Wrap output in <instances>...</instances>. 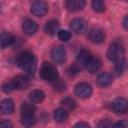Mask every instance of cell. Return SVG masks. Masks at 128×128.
Listing matches in <instances>:
<instances>
[{
  "label": "cell",
  "mask_w": 128,
  "mask_h": 128,
  "mask_svg": "<svg viewBox=\"0 0 128 128\" xmlns=\"http://www.w3.org/2000/svg\"><path fill=\"white\" fill-rule=\"evenodd\" d=\"M38 29V25L35 21L31 20V19H26L24 22H23V25H22V30L23 32L28 35V36H32L36 33Z\"/></svg>",
  "instance_id": "obj_11"
},
{
  "label": "cell",
  "mask_w": 128,
  "mask_h": 128,
  "mask_svg": "<svg viewBox=\"0 0 128 128\" xmlns=\"http://www.w3.org/2000/svg\"><path fill=\"white\" fill-rule=\"evenodd\" d=\"M124 68H125V61H124V59L115 62V67H114V69H115V73H116L117 76H120V75L124 72Z\"/></svg>",
  "instance_id": "obj_28"
},
{
  "label": "cell",
  "mask_w": 128,
  "mask_h": 128,
  "mask_svg": "<svg viewBox=\"0 0 128 128\" xmlns=\"http://www.w3.org/2000/svg\"><path fill=\"white\" fill-rule=\"evenodd\" d=\"M58 29H59V22L56 21V20H50V21H48L45 24V27H44V31L48 35H55L59 31Z\"/></svg>",
  "instance_id": "obj_17"
},
{
  "label": "cell",
  "mask_w": 128,
  "mask_h": 128,
  "mask_svg": "<svg viewBox=\"0 0 128 128\" xmlns=\"http://www.w3.org/2000/svg\"><path fill=\"white\" fill-rule=\"evenodd\" d=\"M85 4H86V2L84 0H68V1H66L65 6H66L67 10L74 12V11L83 9Z\"/></svg>",
  "instance_id": "obj_13"
},
{
  "label": "cell",
  "mask_w": 128,
  "mask_h": 128,
  "mask_svg": "<svg viewBox=\"0 0 128 128\" xmlns=\"http://www.w3.org/2000/svg\"><path fill=\"white\" fill-rule=\"evenodd\" d=\"M112 76L108 72H102L97 77V83L101 87H108L112 84Z\"/></svg>",
  "instance_id": "obj_15"
},
{
  "label": "cell",
  "mask_w": 128,
  "mask_h": 128,
  "mask_svg": "<svg viewBox=\"0 0 128 128\" xmlns=\"http://www.w3.org/2000/svg\"><path fill=\"white\" fill-rule=\"evenodd\" d=\"M52 83H53V88H54L55 91L62 92V91H64L65 88H66V84H65V82H64L62 79H60L59 77H58L56 80H54Z\"/></svg>",
  "instance_id": "obj_25"
},
{
  "label": "cell",
  "mask_w": 128,
  "mask_h": 128,
  "mask_svg": "<svg viewBox=\"0 0 128 128\" xmlns=\"http://www.w3.org/2000/svg\"><path fill=\"white\" fill-rule=\"evenodd\" d=\"M74 92H75V95L78 96L79 98L86 99V98H89L91 96L92 87L87 82H80L75 86Z\"/></svg>",
  "instance_id": "obj_4"
},
{
  "label": "cell",
  "mask_w": 128,
  "mask_h": 128,
  "mask_svg": "<svg viewBox=\"0 0 128 128\" xmlns=\"http://www.w3.org/2000/svg\"><path fill=\"white\" fill-rule=\"evenodd\" d=\"M70 28L76 34H83L87 30V22L82 18H75L70 21Z\"/></svg>",
  "instance_id": "obj_7"
},
{
  "label": "cell",
  "mask_w": 128,
  "mask_h": 128,
  "mask_svg": "<svg viewBox=\"0 0 128 128\" xmlns=\"http://www.w3.org/2000/svg\"><path fill=\"white\" fill-rule=\"evenodd\" d=\"M97 128H112V123L109 119H101L97 124Z\"/></svg>",
  "instance_id": "obj_29"
},
{
  "label": "cell",
  "mask_w": 128,
  "mask_h": 128,
  "mask_svg": "<svg viewBox=\"0 0 128 128\" xmlns=\"http://www.w3.org/2000/svg\"><path fill=\"white\" fill-rule=\"evenodd\" d=\"M35 106L31 103H23L20 107L21 115H35Z\"/></svg>",
  "instance_id": "obj_22"
},
{
  "label": "cell",
  "mask_w": 128,
  "mask_h": 128,
  "mask_svg": "<svg viewBox=\"0 0 128 128\" xmlns=\"http://www.w3.org/2000/svg\"><path fill=\"white\" fill-rule=\"evenodd\" d=\"M14 102L10 98H6L0 102V112L5 115H10L14 112Z\"/></svg>",
  "instance_id": "obj_12"
},
{
  "label": "cell",
  "mask_w": 128,
  "mask_h": 128,
  "mask_svg": "<svg viewBox=\"0 0 128 128\" xmlns=\"http://www.w3.org/2000/svg\"><path fill=\"white\" fill-rule=\"evenodd\" d=\"M16 64L29 75H34L36 71V57L29 51L20 53L16 58Z\"/></svg>",
  "instance_id": "obj_1"
},
{
  "label": "cell",
  "mask_w": 128,
  "mask_h": 128,
  "mask_svg": "<svg viewBox=\"0 0 128 128\" xmlns=\"http://www.w3.org/2000/svg\"><path fill=\"white\" fill-rule=\"evenodd\" d=\"M111 109L115 113H118V114L126 113L128 110V102L125 98H122V97L116 98L111 103Z\"/></svg>",
  "instance_id": "obj_6"
},
{
  "label": "cell",
  "mask_w": 128,
  "mask_h": 128,
  "mask_svg": "<svg viewBox=\"0 0 128 128\" xmlns=\"http://www.w3.org/2000/svg\"><path fill=\"white\" fill-rule=\"evenodd\" d=\"M89 40L93 43H101L105 39V32L98 27H93L89 30L88 33Z\"/></svg>",
  "instance_id": "obj_8"
},
{
  "label": "cell",
  "mask_w": 128,
  "mask_h": 128,
  "mask_svg": "<svg viewBox=\"0 0 128 128\" xmlns=\"http://www.w3.org/2000/svg\"><path fill=\"white\" fill-rule=\"evenodd\" d=\"M123 27L125 29H128V16H125L123 19Z\"/></svg>",
  "instance_id": "obj_33"
},
{
  "label": "cell",
  "mask_w": 128,
  "mask_h": 128,
  "mask_svg": "<svg viewBox=\"0 0 128 128\" xmlns=\"http://www.w3.org/2000/svg\"><path fill=\"white\" fill-rule=\"evenodd\" d=\"M13 42H14V37L10 32L4 31L0 34V48L4 49L10 46Z\"/></svg>",
  "instance_id": "obj_14"
},
{
  "label": "cell",
  "mask_w": 128,
  "mask_h": 128,
  "mask_svg": "<svg viewBox=\"0 0 128 128\" xmlns=\"http://www.w3.org/2000/svg\"><path fill=\"white\" fill-rule=\"evenodd\" d=\"M20 121L24 127L30 128V127L34 126V124L36 123V117H35V115H21Z\"/></svg>",
  "instance_id": "obj_21"
},
{
  "label": "cell",
  "mask_w": 128,
  "mask_h": 128,
  "mask_svg": "<svg viewBox=\"0 0 128 128\" xmlns=\"http://www.w3.org/2000/svg\"><path fill=\"white\" fill-rule=\"evenodd\" d=\"M101 67V60L98 57H92L86 66V70L90 73H95Z\"/></svg>",
  "instance_id": "obj_18"
},
{
  "label": "cell",
  "mask_w": 128,
  "mask_h": 128,
  "mask_svg": "<svg viewBox=\"0 0 128 128\" xmlns=\"http://www.w3.org/2000/svg\"><path fill=\"white\" fill-rule=\"evenodd\" d=\"M112 128H127V120H121L112 125Z\"/></svg>",
  "instance_id": "obj_30"
},
{
  "label": "cell",
  "mask_w": 128,
  "mask_h": 128,
  "mask_svg": "<svg viewBox=\"0 0 128 128\" xmlns=\"http://www.w3.org/2000/svg\"><path fill=\"white\" fill-rule=\"evenodd\" d=\"M40 76L43 80L49 81V82H53L59 77L56 67L49 62H43V64L41 65Z\"/></svg>",
  "instance_id": "obj_3"
},
{
  "label": "cell",
  "mask_w": 128,
  "mask_h": 128,
  "mask_svg": "<svg viewBox=\"0 0 128 128\" xmlns=\"http://www.w3.org/2000/svg\"><path fill=\"white\" fill-rule=\"evenodd\" d=\"M61 104L63 106V109H65L67 112L68 110H73L76 107V102L71 97H66L61 101Z\"/></svg>",
  "instance_id": "obj_23"
},
{
  "label": "cell",
  "mask_w": 128,
  "mask_h": 128,
  "mask_svg": "<svg viewBox=\"0 0 128 128\" xmlns=\"http://www.w3.org/2000/svg\"><path fill=\"white\" fill-rule=\"evenodd\" d=\"M67 117H68V112L63 108H57L53 112V119L58 123L64 122L67 119Z\"/></svg>",
  "instance_id": "obj_19"
},
{
  "label": "cell",
  "mask_w": 128,
  "mask_h": 128,
  "mask_svg": "<svg viewBox=\"0 0 128 128\" xmlns=\"http://www.w3.org/2000/svg\"><path fill=\"white\" fill-rule=\"evenodd\" d=\"M51 58L57 64H61L66 59V51L62 46H55L51 50Z\"/></svg>",
  "instance_id": "obj_9"
},
{
  "label": "cell",
  "mask_w": 128,
  "mask_h": 128,
  "mask_svg": "<svg viewBox=\"0 0 128 128\" xmlns=\"http://www.w3.org/2000/svg\"><path fill=\"white\" fill-rule=\"evenodd\" d=\"M91 4L95 12H103L105 10V4L102 0H93Z\"/></svg>",
  "instance_id": "obj_26"
},
{
  "label": "cell",
  "mask_w": 128,
  "mask_h": 128,
  "mask_svg": "<svg viewBox=\"0 0 128 128\" xmlns=\"http://www.w3.org/2000/svg\"><path fill=\"white\" fill-rule=\"evenodd\" d=\"M2 90H3L5 93H11V92H13L14 90H17L13 79H10V80L5 81V82L2 84Z\"/></svg>",
  "instance_id": "obj_24"
},
{
  "label": "cell",
  "mask_w": 128,
  "mask_h": 128,
  "mask_svg": "<svg viewBox=\"0 0 128 128\" xmlns=\"http://www.w3.org/2000/svg\"><path fill=\"white\" fill-rule=\"evenodd\" d=\"M58 38L61 40V41H64V42H67L71 39V32L68 31V30H59L58 31Z\"/></svg>",
  "instance_id": "obj_27"
},
{
  "label": "cell",
  "mask_w": 128,
  "mask_h": 128,
  "mask_svg": "<svg viewBox=\"0 0 128 128\" xmlns=\"http://www.w3.org/2000/svg\"><path fill=\"white\" fill-rule=\"evenodd\" d=\"M107 58L113 62L124 59V49L120 42L114 41L109 45V48L107 50Z\"/></svg>",
  "instance_id": "obj_2"
},
{
  "label": "cell",
  "mask_w": 128,
  "mask_h": 128,
  "mask_svg": "<svg viewBox=\"0 0 128 128\" xmlns=\"http://www.w3.org/2000/svg\"><path fill=\"white\" fill-rule=\"evenodd\" d=\"M13 81L15 83L17 90H23L29 86V78L23 75H17L13 78Z\"/></svg>",
  "instance_id": "obj_16"
},
{
  "label": "cell",
  "mask_w": 128,
  "mask_h": 128,
  "mask_svg": "<svg viewBox=\"0 0 128 128\" xmlns=\"http://www.w3.org/2000/svg\"><path fill=\"white\" fill-rule=\"evenodd\" d=\"M73 128H91V127H90V125H89L88 123L81 121V122H77V123L74 125Z\"/></svg>",
  "instance_id": "obj_32"
},
{
  "label": "cell",
  "mask_w": 128,
  "mask_h": 128,
  "mask_svg": "<svg viewBox=\"0 0 128 128\" xmlns=\"http://www.w3.org/2000/svg\"><path fill=\"white\" fill-rule=\"evenodd\" d=\"M30 12L36 17H43L48 12V5L44 1H35L31 4Z\"/></svg>",
  "instance_id": "obj_5"
},
{
  "label": "cell",
  "mask_w": 128,
  "mask_h": 128,
  "mask_svg": "<svg viewBox=\"0 0 128 128\" xmlns=\"http://www.w3.org/2000/svg\"><path fill=\"white\" fill-rule=\"evenodd\" d=\"M0 11H1V6H0Z\"/></svg>",
  "instance_id": "obj_34"
},
{
  "label": "cell",
  "mask_w": 128,
  "mask_h": 128,
  "mask_svg": "<svg viewBox=\"0 0 128 128\" xmlns=\"http://www.w3.org/2000/svg\"><path fill=\"white\" fill-rule=\"evenodd\" d=\"M0 128H13V125L10 121L4 120V121L0 122Z\"/></svg>",
  "instance_id": "obj_31"
},
{
  "label": "cell",
  "mask_w": 128,
  "mask_h": 128,
  "mask_svg": "<svg viewBox=\"0 0 128 128\" xmlns=\"http://www.w3.org/2000/svg\"><path fill=\"white\" fill-rule=\"evenodd\" d=\"M92 55L91 53L86 50V49H82L80 50V52L77 55V59H76V64L80 67V68H86L87 64L89 63V61L91 60Z\"/></svg>",
  "instance_id": "obj_10"
},
{
  "label": "cell",
  "mask_w": 128,
  "mask_h": 128,
  "mask_svg": "<svg viewBox=\"0 0 128 128\" xmlns=\"http://www.w3.org/2000/svg\"><path fill=\"white\" fill-rule=\"evenodd\" d=\"M45 94L42 90H33L29 93V99L32 103H40L44 100Z\"/></svg>",
  "instance_id": "obj_20"
}]
</instances>
